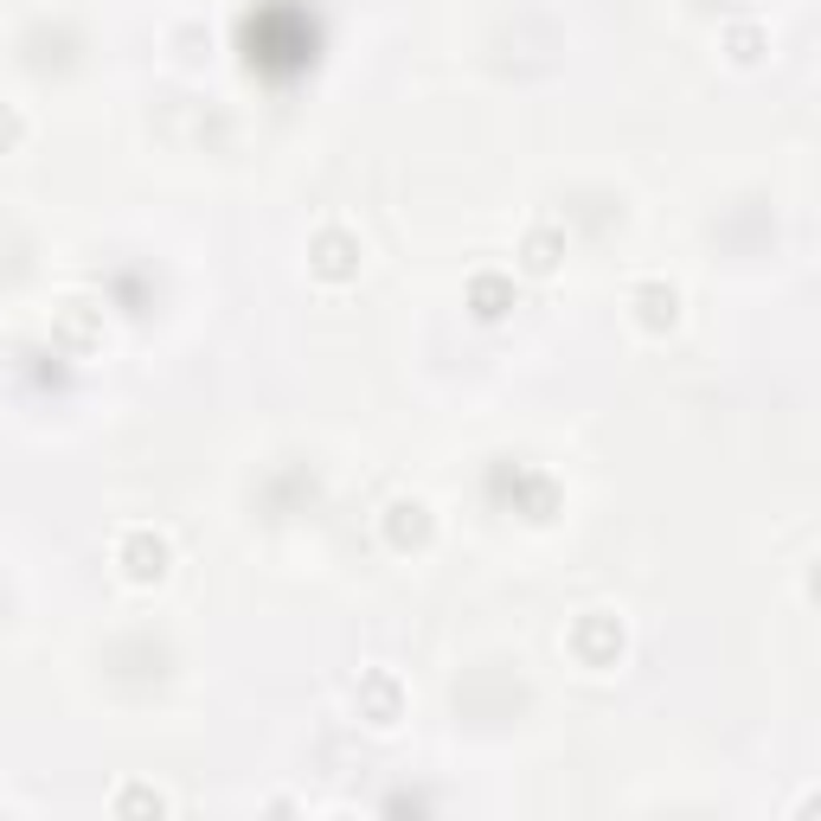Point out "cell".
<instances>
[{
    "label": "cell",
    "mask_w": 821,
    "mask_h": 821,
    "mask_svg": "<svg viewBox=\"0 0 821 821\" xmlns=\"http://www.w3.org/2000/svg\"><path fill=\"white\" fill-rule=\"evenodd\" d=\"M757 46H763L757 26H738V33H732V59H738V65H757Z\"/></svg>",
    "instance_id": "obj_5"
},
{
    "label": "cell",
    "mask_w": 821,
    "mask_h": 821,
    "mask_svg": "<svg viewBox=\"0 0 821 821\" xmlns=\"http://www.w3.org/2000/svg\"><path fill=\"white\" fill-rule=\"evenodd\" d=\"M353 270H359V244H353L346 231H328V238L315 244V276H328V282H346Z\"/></svg>",
    "instance_id": "obj_2"
},
{
    "label": "cell",
    "mask_w": 821,
    "mask_h": 821,
    "mask_svg": "<svg viewBox=\"0 0 821 821\" xmlns=\"http://www.w3.org/2000/svg\"><path fill=\"white\" fill-rule=\"evenodd\" d=\"M558 251H565V244H558L552 231H533V238H527V270H533V276L558 270Z\"/></svg>",
    "instance_id": "obj_4"
},
{
    "label": "cell",
    "mask_w": 821,
    "mask_h": 821,
    "mask_svg": "<svg viewBox=\"0 0 821 821\" xmlns=\"http://www.w3.org/2000/svg\"><path fill=\"white\" fill-rule=\"evenodd\" d=\"M167 558H174V552H167L161 533H129V540H123V571H129L136 584H161V578H167Z\"/></svg>",
    "instance_id": "obj_1"
},
{
    "label": "cell",
    "mask_w": 821,
    "mask_h": 821,
    "mask_svg": "<svg viewBox=\"0 0 821 821\" xmlns=\"http://www.w3.org/2000/svg\"><path fill=\"white\" fill-rule=\"evenodd\" d=\"M13 141H20V116H13V110H0V148H13Z\"/></svg>",
    "instance_id": "obj_6"
},
{
    "label": "cell",
    "mask_w": 821,
    "mask_h": 821,
    "mask_svg": "<svg viewBox=\"0 0 821 821\" xmlns=\"http://www.w3.org/2000/svg\"><path fill=\"white\" fill-rule=\"evenodd\" d=\"M635 308H642V328H648V334H661V328L681 321V295H674L668 282H648V289L635 295Z\"/></svg>",
    "instance_id": "obj_3"
}]
</instances>
